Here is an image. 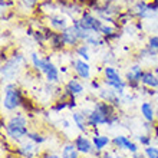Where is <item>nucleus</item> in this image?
Instances as JSON below:
<instances>
[{
    "mask_svg": "<svg viewBox=\"0 0 158 158\" xmlns=\"http://www.w3.org/2000/svg\"><path fill=\"white\" fill-rule=\"evenodd\" d=\"M29 127V117L22 111V112H16L10 115V118L4 122L2 128L4 129V134L9 139L19 144L25 138H27V134L30 132Z\"/></svg>",
    "mask_w": 158,
    "mask_h": 158,
    "instance_id": "1",
    "label": "nucleus"
},
{
    "mask_svg": "<svg viewBox=\"0 0 158 158\" xmlns=\"http://www.w3.org/2000/svg\"><path fill=\"white\" fill-rule=\"evenodd\" d=\"M26 98L25 91L19 88L16 83H6L4 85V95L2 99V106L7 112H15L16 109L22 108V104Z\"/></svg>",
    "mask_w": 158,
    "mask_h": 158,
    "instance_id": "2",
    "label": "nucleus"
},
{
    "mask_svg": "<svg viewBox=\"0 0 158 158\" xmlns=\"http://www.w3.org/2000/svg\"><path fill=\"white\" fill-rule=\"evenodd\" d=\"M27 66V60L22 53H15L7 62L2 63V79L3 81H13L17 76L22 68Z\"/></svg>",
    "mask_w": 158,
    "mask_h": 158,
    "instance_id": "3",
    "label": "nucleus"
},
{
    "mask_svg": "<svg viewBox=\"0 0 158 158\" xmlns=\"http://www.w3.org/2000/svg\"><path fill=\"white\" fill-rule=\"evenodd\" d=\"M102 73H104V79H102V81H104L105 86L114 88L121 96H124L128 83H127L125 79H122V76L119 75V72L114 66H111V65H106V66H104V69H102Z\"/></svg>",
    "mask_w": 158,
    "mask_h": 158,
    "instance_id": "4",
    "label": "nucleus"
},
{
    "mask_svg": "<svg viewBox=\"0 0 158 158\" xmlns=\"http://www.w3.org/2000/svg\"><path fill=\"white\" fill-rule=\"evenodd\" d=\"M10 152L19 155L22 158H39V155L42 154V151L39 150V145L35 144L33 141H30V139H27V141L23 139L22 142H19V145L16 148H12Z\"/></svg>",
    "mask_w": 158,
    "mask_h": 158,
    "instance_id": "5",
    "label": "nucleus"
},
{
    "mask_svg": "<svg viewBox=\"0 0 158 158\" xmlns=\"http://www.w3.org/2000/svg\"><path fill=\"white\" fill-rule=\"evenodd\" d=\"M76 22H78V25L81 26L83 30H86V32H94V33H99L101 26L104 23L99 17L94 16L89 10H85V12L81 15L79 19L76 17Z\"/></svg>",
    "mask_w": 158,
    "mask_h": 158,
    "instance_id": "6",
    "label": "nucleus"
},
{
    "mask_svg": "<svg viewBox=\"0 0 158 158\" xmlns=\"http://www.w3.org/2000/svg\"><path fill=\"white\" fill-rule=\"evenodd\" d=\"M144 68L139 63H134L129 66V69L125 73V81L128 83V88H131V91H139L141 88V76L144 73Z\"/></svg>",
    "mask_w": 158,
    "mask_h": 158,
    "instance_id": "7",
    "label": "nucleus"
},
{
    "mask_svg": "<svg viewBox=\"0 0 158 158\" xmlns=\"http://www.w3.org/2000/svg\"><path fill=\"white\" fill-rule=\"evenodd\" d=\"M131 13L132 16L137 19V20H142V19H154L157 16V12L151 10L150 4L145 0H138L137 3H134L132 9H131Z\"/></svg>",
    "mask_w": 158,
    "mask_h": 158,
    "instance_id": "8",
    "label": "nucleus"
},
{
    "mask_svg": "<svg viewBox=\"0 0 158 158\" xmlns=\"http://www.w3.org/2000/svg\"><path fill=\"white\" fill-rule=\"evenodd\" d=\"M59 69L53 65V62H52V59H50V56H45V65H43V68H42V72L40 73H43L46 78V82L49 83H59V81H60V76H59Z\"/></svg>",
    "mask_w": 158,
    "mask_h": 158,
    "instance_id": "9",
    "label": "nucleus"
},
{
    "mask_svg": "<svg viewBox=\"0 0 158 158\" xmlns=\"http://www.w3.org/2000/svg\"><path fill=\"white\" fill-rule=\"evenodd\" d=\"M98 98H99L101 101H105V102L114 105L115 108H119L121 102H122V96H121L114 88H109V86L101 88L99 91H98Z\"/></svg>",
    "mask_w": 158,
    "mask_h": 158,
    "instance_id": "10",
    "label": "nucleus"
},
{
    "mask_svg": "<svg viewBox=\"0 0 158 158\" xmlns=\"http://www.w3.org/2000/svg\"><path fill=\"white\" fill-rule=\"evenodd\" d=\"M112 145L115 147L117 150H127V151H129L131 154L139 152L138 145L134 141H131V138L127 137V135H117V137H114Z\"/></svg>",
    "mask_w": 158,
    "mask_h": 158,
    "instance_id": "11",
    "label": "nucleus"
},
{
    "mask_svg": "<svg viewBox=\"0 0 158 158\" xmlns=\"http://www.w3.org/2000/svg\"><path fill=\"white\" fill-rule=\"evenodd\" d=\"M83 91H85V85L82 83V79L78 76L71 78L63 86V92L69 96H79L83 94Z\"/></svg>",
    "mask_w": 158,
    "mask_h": 158,
    "instance_id": "12",
    "label": "nucleus"
},
{
    "mask_svg": "<svg viewBox=\"0 0 158 158\" xmlns=\"http://www.w3.org/2000/svg\"><path fill=\"white\" fill-rule=\"evenodd\" d=\"M72 69L76 73V76L81 78L82 81L91 79V65L86 60H83V59H73L72 60Z\"/></svg>",
    "mask_w": 158,
    "mask_h": 158,
    "instance_id": "13",
    "label": "nucleus"
},
{
    "mask_svg": "<svg viewBox=\"0 0 158 158\" xmlns=\"http://www.w3.org/2000/svg\"><path fill=\"white\" fill-rule=\"evenodd\" d=\"M109 119L111 118L104 114L102 111H98V109L92 108V112L89 114V117H88V125H89V128L91 129H95L101 125H108L109 124Z\"/></svg>",
    "mask_w": 158,
    "mask_h": 158,
    "instance_id": "14",
    "label": "nucleus"
},
{
    "mask_svg": "<svg viewBox=\"0 0 158 158\" xmlns=\"http://www.w3.org/2000/svg\"><path fill=\"white\" fill-rule=\"evenodd\" d=\"M73 144H75L76 150L83 155H91L94 152V150H95V147H94L91 139L86 137V134H81L78 137H75Z\"/></svg>",
    "mask_w": 158,
    "mask_h": 158,
    "instance_id": "15",
    "label": "nucleus"
},
{
    "mask_svg": "<svg viewBox=\"0 0 158 158\" xmlns=\"http://www.w3.org/2000/svg\"><path fill=\"white\" fill-rule=\"evenodd\" d=\"M46 20H48V27H50L55 32H63L69 26V22L65 16L62 15H48L46 16Z\"/></svg>",
    "mask_w": 158,
    "mask_h": 158,
    "instance_id": "16",
    "label": "nucleus"
},
{
    "mask_svg": "<svg viewBox=\"0 0 158 158\" xmlns=\"http://www.w3.org/2000/svg\"><path fill=\"white\" fill-rule=\"evenodd\" d=\"M48 43H49V48L53 52H60V50H65V48H66L62 38V33L60 32H55L50 27L48 30Z\"/></svg>",
    "mask_w": 158,
    "mask_h": 158,
    "instance_id": "17",
    "label": "nucleus"
},
{
    "mask_svg": "<svg viewBox=\"0 0 158 158\" xmlns=\"http://www.w3.org/2000/svg\"><path fill=\"white\" fill-rule=\"evenodd\" d=\"M60 33H62V38H63L65 45H66V48H69V49L73 50L76 46L79 45V43H82V42L79 40V38H78L76 29L72 25H69L66 29L63 30V32H60Z\"/></svg>",
    "mask_w": 158,
    "mask_h": 158,
    "instance_id": "18",
    "label": "nucleus"
},
{
    "mask_svg": "<svg viewBox=\"0 0 158 158\" xmlns=\"http://www.w3.org/2000/svg\"><path fill=\"white\" fill-rule=\"evenodd\" d=\"M139 111H141V115L145 121L152 122V124L157 122V109H155V106L152 105V102L144 101L141 104V106H139Z\"/></svg>",
    "mask_w": 158,
    "mask_h": 158,
    "instance_id": "19",
    "label": "nucleus"
},
{
    "mask_svg": "<svg viewBox=\"0 0 158 158\" xmlns=\"http://www.w3.org/2000/svg\"><path fill=\"white\" fill-rule=\"evenodd\" d=\"M72 117V121H73V124L76 125V128L81 131V132H88V129L89 128V125H88V118L85 117L82 114V111H73V112L71 114Z\"/></svg>",
    "mask_w": 158,
    "mask_h": 158,
    "instance_id": "20",
    "label": "nucleus"
},
{
    "mask_svg": "<svg viewBox=\"0 0 158 158\" xmlns=\"http://www.w3.org/2000/svg\"><path fill=\"white\" fill-rule=\"evenodd\" d=\"M141 85L145 88H151V89H158V81L154 71H150V69L144 71L141 76Z\"/></svg>",
    "mask_w": 158,
    "mask_h": 158,
    "instance_id": "21",
    "label": "nucleus"
},
{
    "mask_svg": "<svg viewBox=\"0 0 158 158\" xmlns=\"http://www.w3.org/2000/svg\"><path fill=\"white\" fill-rule=\"evenodd\" d=\"M148 55V56H158V36L157 35H151L148 38V42H147L145 48L141 52V55Z\"/></svg>",
    "mask_w": 158,
    "mask_h": 158,
    "instance_id": "22",
    "label": "nucleus"
},
{
    "mask_svg": "<svg viewBox=\"0 0 158 158\" xmlns=\"http://www.w3.org/2000/svg\"><path fill=\"white\" fill-rule=\"evenodd\" d=\"M60 155H62V158H81V152L76 150L73 141L63 144L62 151H60Z\"/></svg>",
    "mask_w": 158,
    "mask_h": 158,
    "instance_id": "23",
    "label": "nucleus"
},
{
    "mask_svg": "<svg viewBox=\"0 0 158 158\" xmlns=\"http://www.w3.org/2000/svg\"><path fill=\"white\" fill-rule=\"evenodd\" d=\"M92 144H94L96 151H104L109 144H112V139L106 137V135H101L99 134V135H94L92 137Z\"/></svg>",
    "mask_w": 158,
    "mask_h": 158,
    "instance_id": "24",
    "label": "nucleus"
},
{
    "mask_svg": "<svg viewBox=\"0 0 158 158\" xmlns=\"http://www.w3.org/2000/svg\"><path fill=\"white\" fill-rule=\"evenodd\" d=\"M86 45H89L91 48H99V46H105L106 45V42H105V38L102 36L101 33H91L89 35V38L85 40Z\"/></svg>",
    "mask_w": 158,
    "mask_h": 158,
    "instance_id": "25",
    "label": "nucleus"
},
{
    "mask_svg": "<svg viewBox=\"0 0 158 158\" xmlns=\"http://www.w3.org/2000/svg\"><path fill=\"white\" fill-rule=\"evenodd\" d=\"M89 49H91V46L86 45L85 42H82V43H79L75 49H73V52L79 56V59H83V60L89 62V59H91V56H89Z\"/></svg>",
    "mask_w": 158,
    "mask_h": 158,
    "instance_id": "26",
    "label": "nucleus"
},
{
    "mask_svg": "<svg viewBox=\"0 0 158 158\" xmlns=\"http://www.w3.org/2000/svg\"><path fill=\"white\" fill-rule=\"evenodd\" d=\"M30 62H32V66H33L35 71L40 73L42 68H43V65H45V56H40L39 53L33 52V53L30 55Z\"/></svg>",
    "mask_w": 158,
    "mask_h": 158,
    "instance_id": "27",
    "label": "nucleus"
},
{
    "mask_svg": "<svg viewBox=\"0 0 158 158\" xmlns=\"http://www.w3.org/2000/svg\"><path fill=\"white\" fill-rule=\"evenodd\" d=\"M68 101L69 99L56 98V101L50 105V111H52V112H62L63 109H68Z\"/></svg>",
    "mask_w": 158,
    "mask_h": 158,
    "instance_id": "28",
    "label": "nucleus"
},
{
    "mask_svg": "<svg viewBox=\"0 0 158 158\" xmlns=\"http://www.w3.org/2000/svg\"><path fill=\"white\" fill-rule=\"evenodd\" d=\"M27 139L33 141L35 144H38V145L46 142V137L42 132H39V131H30V132L27 134Z\"/></svg>",
    "mask_w": 158,
    "mask_h": 158,
    "instance_id": "29",
    "label": "nucleus"
},
{
    "mask_svg": "<svg viewBox=\"0 0 158 158\" xmlns=\"http://www.w3.org/2000/svg\"><path fill=\"white\" fill-rule=\"evenodd\" d=\"M117 32V27L112 25H108V23H102V26H101L99 29V33L104 36V38H109L111 35H114Z\"/></svg>",
    "mask_w": 158,
    "mask_h": 158,
    "instance_id": "30",
    "label": "nucleus"
},
{
    "mask_svg": "<svg viewBox=\"0 0 158 158\" xmlns=\"http://www.w3.org/2000/svg\"><path fill=\"white\" fill-rule=\"evenodd\" d=\"M144 155L147 158H158V147L157 145H148L144 148Z\"/></svg>",
    "mask_w": 158,
    "mask_h": 158,
    "instance_id": "31",
    "label": "nucleus"
},
{
    "mask_svg": "<svg viewBox=\"0 0 158 158\" xmlns=\"http://www.w3.org/2000/svg\"><path fill=\"white\" fill-rule=\"evenodd\" d=\"M137 139L141 145L148 147V145H151V142H152V135H151V134H141V135L137 137Z\"/></svg>",
    "mask_w": 158,
    "mask_h": 158,
    "instance_id": "32",
    "label": "nucleus"
},
{
    "mask_svg": "<svg viewBox=\"0 0 158 158\" xmlns=\"http://www.w3.org/2000/svg\"><path fill=\"white\" fill-rule=\"evenodd\" d=\"M39 3H40L39 0H20V4L25 9H35Z\"/></svg>",
    "mask_w": 158,
    "mask_h": 158,
    "instance_id": "33",
    "label": "nucleus"
},
{
    "mask_svg": "<svg viewBox=\"0 0 158 158\" xmlns=\"http://www.w3.org/2000/svg\"><path fill=\"white\" fill-rule=\"evenodd\" d=\"M102 83H104L102 79H98V78L91 79V88L94 89V91H99L101 88H102Z\"/></svg>",
    "mask_w": 158,
    "mask_h": 158,
    "instance_id": "34",
    "label": "nucleus"
},
{
    "mask_svg": "<svg viewBox=\"0 0 158 158\" xmlns=\"http://www.w3.org/2000/svg\"><path fill=\"white\" fill-rule=\"evenodd\" d=\"M39 158H62V155L55 154V152H50V151H43V152L39 155Z\"/></svg>",
    "mask_w": 158,
    "mask_h": 158,
    "instance_id": "35",
    "label": "nucleus"
},
{
    "mask_svg": "<svg viewBox=\"0 0 158 158\" xmlns=\"http://www.w3.org/2000/svg\"><path fill=\"white\" fill-rule=\"evenodd\" d=\"M76 96H72V98H69V101H68V109H72V111H73V109L76 108Z\"/></svg>",
    "mask_w": 158,
    "mask_h": 158,
    "instance_id": "36",
    "label": "nucleus"
},
{
    "mask_svg": "<svg viewBox=\"0 0 158 158\" xmlns=\"http://www.w3.org/2000/svg\"><path fill=\"white\" fill-rule=\"evenodd\" d=\"M59 124L62 125V127H63V128H65V129H68V128H69V127H71V124H69V121H68V119H65V118H63V119H60V121H59Z\"/></svg>",
    "mask_w": 158,
    "mask_h": 158,
    "instance_id": "37",
    "label": "nucleus"
},
{
    "mask_svg": "<svg viewBox=\"0 0 158 158\" xmlns=\"http://www.w3.org/2000/svg\"><path fill=\"white\" fill-rule=\"evenodd\" d=\"M101 158H114V155L109 152V151H102V155Z\"/></svg>",
    "mask_w": 158,
    "mask_h": 158,
    "instance_id": "38",
    "label": "nucleus"
},
{
    "mask_svg": "<svg viewBox=\"0 0 158 158\" xmlns=\"http://www.w3.org/2000/svg\"><path fill=\"white\" fill-rule=\"evenodd\" d=\"M59 71L62 72V73H66V72H68V69H66V66H62V68H60V69H59Z\"/></svg>",
    "mask_w": 158,
    "mask_h": 158,
    "instance_id": "39",
    "label": "nucleus"
},
{
    "mask_svg": "<svg viewBox=\"0 0 158 158\" xmlns=\"http://www.w3.org/2000/svg\"><path fill=\"white\" fill-rule=\"evenodd\" d=\"M154 73H155V76H157V81H158V65L154 68Z\"/></svg>",
    "mask_w": 158,
    "mask_h": 158,
    "instance_id": "40",
    "label": "nucleus"
},
{
    "mask_svg": "<svg viewBox=\"0 0 158 158\" xmlns=\"http://www.w3.org/2000/svg\"><path fill=\"white\" fill-rule=\"evenodd\" d=\"M114 158H124V155H121V154H118V155H114Z\"/></svg>",
    "mask_w": 158,
    "mask_h": 158,
    "instance_id": "41",
    "label": "nucleus"
},
{
    "mask_svg": "<svg viewBox=\"0 0 158 158\" xmlns=\"http://www.w3.org/2000/svg\"><path fill=\"white\" fill-rule=\"evenodd\" d=\"M157 119H158V111H157Z\"/></svg>",
    "mask_w": 158,
    "mask_h": 158,
    "instance_id": "42",
    "label": "nucleus"
}]
</instances>
